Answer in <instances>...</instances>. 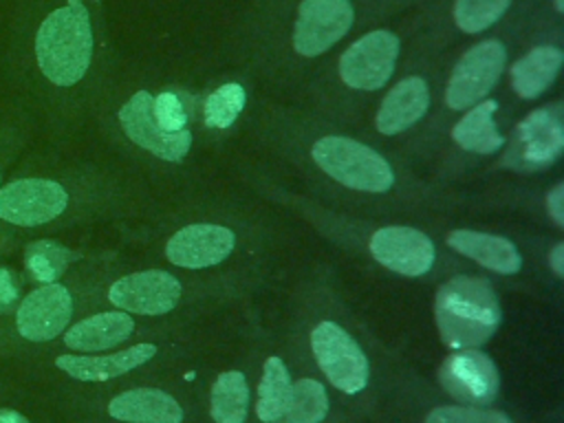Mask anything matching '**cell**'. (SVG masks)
Here are the masks:
<instances>
[{
  "label": "cell",
  "mask_w": 564,
  "mask_h": 423,
  "mask_svg": "<svg viewBox=\"0 0 564 423\" xmlns=\"http://www.w3.org/2000/svg\"><path fill=\"white\" fill-rule=\"evenodd\" d=\"M500 317V302L482 278L458 275L436 291L434 319L443 344L449 348L482 346L496 333Z\"/></svg>",
  "instance_id": "obj_1"
},
{
  "label": "cell",
  "mask_w": 564,
  "mask_h": 423,
  "mask_svg": "<svg viewBox=\"0 0 564 423\" xmlns=\"http://www.w3.org/2000/svg\"><path fill=\"white\" fill-rule=\"evenodd\" d=\"M40 70L55 86L77 84L93 57L90 15L82 0H68L44 18L35 35Z\"/></svg>",
  "instance_id": "obj_2"
},
{
  "label": "cell",
  "mask_w": 564,
  "mask_h": 423,
  "mask_svg": "<svg viewBox=\"0 0 564 423\" xmlns=\"http://www.w3.org/2000/svg\"><path fill=\"white\" fill-rule=\"evenodd\" d=\"M315 163L337 183L359 192H386L394 183L392 167L372 148L348 137H324L313 145Z\"/></svg>",
  "instance_id": "obj_3"
},
{
  "label": "cell",
  "mask_w": 564,
  "mask_h": 423,
  "mask_svg": "<svg viewBox=\"0 0 564 423\" xmlns=\"http://www.w3.org/2000/svg\"><path fill=\"white\" fill-rule=\"evenodd\" d=\"M311 348L317 366L337 390L357 394L366 388L368 359L341 326L335 322H319L311 333Z\"/></svg>",
  "instance_id": "obj_4"
},
{
  "label": "cell",
  "mask_w": 564,
  "mask_h": 423,
  "mask_svg": "<svg viewBox=\"0 0 564 423\" xmlns=\"http://www.w3.org/2000/svg\"><path fill=\"white\" fill-rule=\"evenodd\" d=\"M507 51L498 40H485L469 48L456 64L447 90L445 101L452 110H463L478 104L498 82L505 68Z\"/></svg>",
  "instance_id": "obj_5"
},
{
  "label": "cell",
  "mask_w": 564,
  "mask_h": 423,
  "mask_svg": "<svg viewBox=\"0 0 564 423\" xmlns=\"http://www.w3.org/2000/svg\"><path fill=\"white\" fill-rule=\"evenodd\" d=\"M66 205V189L51 178H18L0 189V218L20 227L46 225Z\"/></svg>",
  "instance_id": "obj_6"
},
{
  "label": "cell",
  "mask_w": 564,
  "mask_h": 423,
  "mask_svg": "<svg viewBox=\"0 0 564 423\" xmlns=\"http://www.w3.org/2000/svg\"><path fill=\"white\" fill-rule=\"evenodd\" d=\"M438 381L449 397L467 405H489L500 388L496 364L476 348L447 355L438 368Z\"/></svg>",
  "instance_id": "obj_7"
},
{
  "label": "cell",
  "mask_w": 564,
  "mask_h": 423,
  "mask_svg": "<svg viewBox=\"0 0 564 423\" xmlns=\"http://www.w3.org/2000/svg\"><path fill=\"white\" fill-rule=\"evenodd\" d=\"M397 55V35L390 31H372L346 48L339 59V75L350 88L377 90L390 79Z\"/></svg>",
  "instance_id": "obj_8"
},
{
  "label": "cell",
  "mask_w": 564,
  "mask_h": 423,
  "mask_svg": "<svg viewBox=\"0 0 564 423\" xmlns=\"http://www.w3.org/2000/svg\"><path fill=\"white\" fill-rule=\"evenodd\" d=\"M352 18L348 0H302L293 31L295 51L306 57L328 51L348 33Z\"/></svg>",
  "instance_id": "obj_9"
},
{
  "label": "cell",
  "mask_w": 564,
  "mask_h": 423,
  "mask_svg": "<svg viewBox=\"0 0 564 423\" xmlns=\"http://www.w3.org/2000/svg\"><path fill=\"white\" fill-rule=\"evenodd\" d=\"M154 97L148 90L134 93L119 110V121L130 141L139 148L152 152L163 161H181L192 145V132L185 128L181 132H165L154 121L152 112Z\"/></svg>",
  "instance_id": "obj_10"
},
{
  "label": "cell",
  "mask_w": 564,
  "mask_h": 423,
  "mask_svg": "<svg viewBox=\"0 0 564 423\" xmlns=\"http://www.w3.org/2000/svg\"><path fill=\"white\" fill-rule=\"evenodd\" d=\"M108 300L123 313L163 315L181 300V282L159 269L123 275L108 289Z\"/></svg>",
  "instance_id": "obj_11"
},
{
  "label": "cell",
  "mask_w": 564,
  "mask_h": 423,
  "mask_svg": "<svg viewBox=\"0 0 564 423\" xmlns=\"http://www.w3.org/2000/svg\"><path fill=\"white\" fill-rule=\"evenodd\" d=\"M73 315V297L66 286L51 282L33 289L15 311L18 333L29 341H48L62 335Z\"/></svg>",
  "instance_id": "obj_12"
},
{
  "label": "cell",
  "mask_w": 564,
  "mask_h": 423,
  "mask_svg": "<svg viewBox=\"0 0 564 423\" xmlns=\"http://www.w3.org/2000/svg\"><path fill=\"white\" fill-rule=\"evenodd\" d=\"M372 258L401 275H423L434 264L432 240L412 227H381L370 238Z\"/></svg>",
  "instance_id": "obj_13"
},
{
  "label": "cell",
  "mask_w": 564,
  "mask_h": 423,
  "mask_svg": "<svg viewBox=\"0 0 564 423\" xmlns=\"http://www.w3.org/2000/svg\"><path fill=\"white\" fill-rule=\"evenodd\" d=\"M236 245L231 229L223 225H187L178 229L165 245V256L183 269H205L220 264Z\"/></svg>",
  "instance_id": "obj_14"
},
{
  "label": "cell",
  "mask_w": 564,
  "mask_h": 423,
  "mask_svg": "<svg viewBox=\"0 0 564 423\" xmlns=\"http://www.w3.org/2000/svg\"><path fill=\"white\" fill-rule=\"evenodd\" d=\"M516 152L529 167H544L560 159L564 150V128L560 108H540L527 115L516 130Z\"/></svg>",
  "instance_id": "obj_15"
},
{
  "label": "cell",
  "mask_w": 564,
  "mask_h": 423,
  "mask_svg": "<svg viewBox=\"0 0 564 423\" xmlns=\"http://www.w3.org/2000/svg\"><path fill=\"white\" fill-rule=\"evenodd\" d=\"M154 352V344H137L112 355H62L55 366L79 381H108L143 366Z\"/></svg>",
  "instance_id": "obj_16"
},
{
  "label": "cell",
  "mask_w": 564,
  "mask_h": 423,
  "mask_svg": "<svg viewBox=\"0 0 564 423\" xmlns=\"http://www.w3.org/2000/svg\"><path fill=\"white\" fill-rule=\"evenodd\" d=\"M445 240L454 251L476 260L478 264L496 273L511 275V273H518L522 267L520 251L511 240L502 236L474 231V229H454L447 234Z\"/></svg>",
  "instance_id": "obj_17"
},
{
  "label": "cell",
  "mask_w": 564,
  "mask_h": 423,
  "mask_svg": "<svg viewBox=\"0 0 564 423\" xmlns=\"http://www.w3.org/2000/svg\"><path fill=\"white\" fill-rule=\"evenodd\" d=\"M430 106V90L421 77H408L399 82L381 101L375 117L381 134H397L414 126Z\"/></svg>",
  "instance_id": "obj_18"
},
{
  "label": "cell",
  "mask_w": 564,
  "mask_h": 423,
  "mask_svg": "<svg viewBox=\"0 0 564 423\" xmlns=\"http://www.w3.org/2000/svg\"><path fill=\"white\" fill-rule=\"evenodd\" d=\"M108 414L123 423H181L183 408L156 388H132L108 403Z\"/></svg>",
  "instance_id": "obj_19"
},
{
  "label": "cell",
  "mask_w": 564,
  "mask_h": 423,
  "mask_svg": "<svg viewBox=\"0 0 564 423\" xmlns=\"http://www.w3.org/2000/svg\"><path fill=\"white\" fill-rule=\"evenodd\" d=\"M132 330L134 322L128 313L106 311L70 326L64 335V344L79 352H95L121 344L132 335Z\"/></svg>",
  "instance_id": "obj_20"
},
{
  "label": "cell",
  "mask_w": 564,
  "mask_h": 423,
  "mask_svg": "<svg viewBox=\"0 0 564 423\" xmlns=\"http://www.w3.org/2000/svg\"><path fill=\"white\" fill-rule=\"evenodd\" d=\"M562 66V51L555 46H535L511 66V86L524 97L533 99L542 95Z\"/></svg>",
  "instance_id": "obj_21"
},
{
  "label": "cell",
  "mask_w": 564,
  "mask_h": 423,
  "mask_svg": "<svg viewBox=\"0 0 564 423\" xmlns=\"http://www.w3.org/2000/svg\"><path fill=\"white\" fill-rule=\"evenodd\" d=\"M498 104L494 99L476 104L454 128H452V139L469 150V152H478V154H494L496 150H500L505 145V137L496 130L494 123V112H496Z\"/></svg>",
  "instance_id": "obj_22"
},
{
  "label": "cell",
  "mask_w": 564,
  "mask_h": 423,
  "mask_svg": "<svg viewBox=\"0 0 564 423\" xmlns=\"http://www.w3.org/2000/svg\"><path fill=\"white\" fill-rule=\"evenodd\" d=\"M293 394V383L289 377V370L280 357H269L262 368V377L258 383V403H256V414L262 423H273L278 421Z\"/></svg>",
  "instance_id": "obj_23"
},
{
  "label": "cell",
  "mask_w": 564,
  "mask_h": 423,
  "mask_svg": "<svg viewBox=\"0 0 564 423\" xmlns=\"http://www.w3.org/2000/svg\"><path fill=\"white\" fill-rule=\"evenodd\" d=\"M249 410L247 379L238 370L220 372L212 386L209 412L216 423H245Z\"/></svg>",
  "instance_id": "obj_24"
},
{
  "label": "cell",
  "mask_w": 564,
  "mask_h": 423,
  "mask_svg": "<svg viewBox=\"0 0 564 423\" xmlns=\"http://www.w3.org/2000/svg\"><path fill=\"white\" fill-rule=\"evenodd\" d=\"M77 258L79 253L70 251L68 247L55 240H35L24 249V264L29 273L44 284L57 282L62 273L68 269V264Z\"/></svg>",
  "instance_id": "obj_25"
},
{
  "label": "cell",
  "mask_w": 564,
  "mask_h": 423,
  "mask_svg": "<svg viewBox=\"0 0 564 423\" xmlns=\"http://www.w3.org/2000/svg\"><path fill=\"white\" fill-rule=\"evenodd\" d=\"M328 412V394L315 379L293 383V394L286 412L273 423H319Z\"/></svg>",
  "instance_id": "obj_26"
},
{
  "label": "cell",
  "mask_w": 564,
  "mask_h": 423,
  "mask_svg": "<svg viewBox=\"0 0 564 423\" xmlns=\"http://www.w3.org/2000/svg\"><path fill=\"white\" fill-rule=\"evenodd\" d=\"M245 88L240 84H223L216 88L203 106L205 123L212 128H229L245 106Z\"/></svg>",
  "instance_id": "obj_27"
},
{
  "label": "cell",
  "mask_w": 564,
  "mask_h": 423,
  "mask_svg": "<svg viewBox=\"0 0 564 423\" xmlns=\"http://www.w3.org/2000/svg\"><path fill=\"white\" fill-rule=\"evenodd\" d=\"M511 4V0H456L454 20L465 33L489 29Z\"/></svg>",
  "instance_id": "obj_28"
},
{
  "label": "cell",
  "mask_w": 564,
  "mask_h": 423,
  "mask_svg": "<svg viewBox=\"0 0 564 423\" xmlns=\"http://www.w3.org/2000/svg\"><path fill=\"white\" fill-rule=\"evenodd\" d=\"M425 423H511V419L505 412L489 408L441 405L425 416Z\"/></svg>",
  "instance_id": "obj_29"
},
{
  "label": "cell",
  "mask_w": 564,
  "mask_h": 423,
  "mask_svg": "<svg viewBox=\"0 0 564 423\" xmlns=\"http://www.w3.org/2000/svg\"><path fill=\"white\" fill-rule=\"evenodd\" d=\"M154 121L165 132H181L187 128V112L174 93H161L152 101Z\"/></svg>",
  "instance_id": "obj_30"
},
{
  "label": "cell",
  "mask_w": 564,
  "mask_h": 423,
  "mask_svg": "<svg viewBox=\"0 0 564 423\" xmlns=\"http://www.w3.org/2000/svg\"><path fill=\"white\" fill-rule=\"evenodd\" d=\"M20 300V286L9 269L0 267V313H7Z\"/></svg>",
  "instance_id": "obj_31"
},
{
  "label": "cell",
  "mask_w": 564,
  "mask_h": 423,
  "mask_svg": "<svg viewBox=\"0 0 564 423\" xmlns=\"http://www.w3.org/2000/svg\"><path fill=\"white\" fill-rule=\"evenodd\" d=\"M546 209L557 227H564V183H557L546 194Z\"/></svg>",
  "instance_id": "obj_32"
},
{
  "label": "cell",
  "mask_w": 564,
  "mask_h": 423,
  "mask_svg": "<svg viewBox=\"0 0 564 423\" xmlns=\"http://www.w3.org/2000/svg\"><path fill=\"white\" fill-rule=\"evenodd\" d=\"M549 262H551V269L557 278H564V245L557 242L553 247V251L549 253Z\"/></svg>",
  "instance_id": "obj_33"
},
{
  "label": "cell",
  "mask_w": 564,
  "mask_h": 423,
  "mask_svg": "<svg viewBox=\"0 0 564 423\" xmlns=\"http://www.w3.org/2000/svg\"><path fill=\"white\" fill-rule=\"evenodd\" d=\"M0 423H29V419L22 416V414L15 412V410L0 408Z\"/></svg>",
  "instance_id": "obj_34"
},
{
  "label": "cell",
  "mask_w": 564,
  "mask_h": 423,
  "mask_svg": "<svg viewBox=\"0 0 564 423\" xmlns=\"http://www.w3.org/2000/svg\"><path fill=\"white\" fill-rule=\"evenodd\" d=\"M555 9H557V11H564V0H555Z\"/></svg>",
  "instance_id": "obj_35"
}]
</instances>
